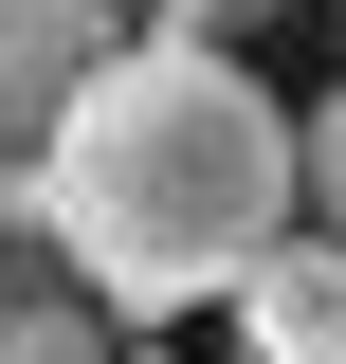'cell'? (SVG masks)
Instances as JSON below:
<instances>
[{"label": "cell", "instance_id": "6da1fadb", "mask_svg": "<svg viewBox=\"0 0 346 364\" xmlns=\"http://www.w3.org/2000/svg\"><path fill=\"white\" fill-rule=\"evenodd\" d=\"M0 219L55 237L128 328H164V310H219V291L310 219V128H292L219 37H128L110 73L73 91L55 164L19 182Z\"/></svg>", "mask_w": 346, "mask_h": 364}, {"label": "cell", "instance_id": "7a4b0ae2", "mask_svg": "<svg viewBox=\"0 0 346 364\" xmlns=\"http://www.w3.org/2000/svg\"><path fill=\"white\" fill-rule=\"evenodd\" d=\"M110 55H128V0H0V200L55 164V128Z\"/></svg>", "mask_w": 346, "mask_h": 364}, {"label": "cell", "instance_id": "3957f363", "mask_svg": "<svg viewBox=\"0 0 346 364\" xmlns=\"http://www.w3.org/2000/svg\"><path fill=\"white\" fill-rule=\"evenodd\" d=\"M219 310H237V346H256V364H346V237L292 219L237 291H219Z\"/></svg>", "mask_w": 346, "mask_h": 364}, {"label": "cell", "instance_id": "277c9868", "mask_svg": "<svg viewBox=\"0 0 346 364\" xmlns=\"http://www.w3.org/2000/svg\"><path fill=\"white\" fill-rule=\"evenodd\" d=\"M0 364H128V310H110V291L37 237V255L0 273Z\"/></svg>", "mask_w": 346, "mask_h": 364}, {"label": "cell", "instance_id": "5b68a950", "mask_svg": "<svg viewBox=\"0 0 346 364\" xmlns=\"http://www.w3.org/2000/svg\"><path fill=\"white\" fill-rule=\"evenodd\" d=\"M310 219L346 237V91H328V109H310Z\"/></svg>", "mask_w": 346, "mask_h": 364}, {"label": "cell", "instance_id": "8992f818", "mask_svg": "<svg viewBox=\"0 0 346 364\" xmlns=\"http://www.w3.org/2000/svg\"><path fill=\"white\" fill-rule=\"evenodd\" d=\"M328 18H346V0H328Z\"/></svg>", "mask_w": 346, "mask_h": 364}, {"label": "cell", "instance_id": "52a82bcc", "mask_svg": "<svg viewBox=\"0 0 346 364\" xmlns=\"http://www.w3.org/2000/svg\"><path fill=\"white\" fill-rule=\"evenodd\" d=\"M128 364H146V346H128Z\"/></svg>", "mask_w": 346, "mask_h": 364}]
</instances>
